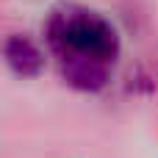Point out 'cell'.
<instances>
[{
	"label": "cell",
	"mask_w": 158,
	"mask_h": 158,
	"mask_svg": "<svg viewBox=\"0 0 158 158\" xmlns=\"http://www.w3.org/2000/svg\"><path fill=\"white\" fill-rule=\"evenodd\" d=\"M108 67L111 64L94 58H67L61 61V75L69 86L81 92H100L108 83Z\"/></svg>",
	"instance_id": "cell-3"
},
{
	"label": "cell",
	"mask_w": 158,
	"mask_h": 158,
	"mask_svg": "<svg viewBox=\"0 0 158 158\" xmlns=\"http://www.w3.org/2000/svg\"><path fill=\"white\" fill-rule=\"evenodd\" d=\"M44 33H47L50 50L61 61L94 58V61L114 64L119 53V36L114 25L97 11H89L81 6H58L47 19Z\"/></svg>",
	"instance_id": "cell-1"
},
{
	"label": "cell",
	"mask_w": 158,
	"mask_h": 158,
	"mask_svg": "<svg viewBox=\"0 0 158 158\" xmlns=\"http://www.w3.org/2000/svg\"><path fill=\"white\" fill-rule=\"evenodd\" d=\"M3 56H6V64L19 75V78H33L42 72L44 67V56L42 50L22 33H11L3 44Z\"/></svg>",
	"instance_id": "cell-2"
}]
</instances>
